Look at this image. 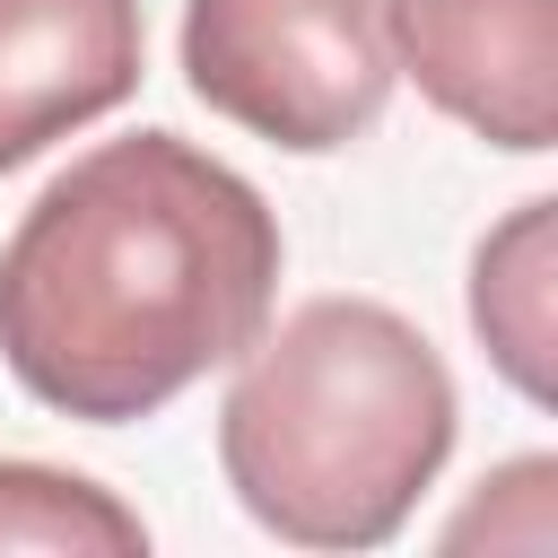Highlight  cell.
<instances>
[{
    "instance_id": "6",
    "label": "cell",
    "mask_w": 558,
    "mask_h": 558,
    "mask_svg": "<svg viewBox=\"0 0 558 558\" xmlns=\"http://www.w3.org/2000/svg\"><path fill=\"white\" fill-rule=\"evenodd\" d=\"M549 227H558V201H523L471 262V331L488 340L497 375L523 392V401H549L558 392V253H549Z\"/></svg>"
},
{
    "instance_id": "5",
    "label": "cell",
    "mask_w": 558,
    "mask_h": 558,
    "mask_svg": "<svg viewBox=\"0 0 558 558\" xmlns=\"http://www.w3.org/2000/svg\"><path fill=\"white\" fill-rule=\"evenodd\" d=\"M140 87V0H0V174Z\"/></svg>"
},
{
    "instance_id": "4",
    "label": "cell",
    "mask_w": 558,
    "mask_h": 558,
    "mask_svg": "<svg viewBox=\"0 0 558 558\" xmlns=\"http://www.w3.org/2000/svg\"><path fill=\"white\" fill-rule=\"evenodd\" d=\"M384 44L480 140L523 157L558 140V0H384Z\"/></svg>"
},
{
    "instance_id": "1",
    "label": "cell",
    "mask_w": 558,
    "mask_h": 558,
    "mask_svg": "<svg viewBox=\"0 0 558 558\" xmlns=\"http://www.w3.org/2000/svg\"><path fill=\"white\" fill-rule=\"evenodd\" d=\"M270 201L174 131L87 148L0 244V357L61 418H148L270 323Z\"/></svg>"
},
{
    "instance_id": "7",
    "label": "cell",
    "mask_w": 558,
    "mask_h": 558,
    "mask_svg": "<svg viewBox=\"0 0 558 558\" xmlns=\"http://www.w3.org/2000/svg\"><path fill=\"white\" fill-rule=\"evenodd\" d=\"M0 549H96V558H131L148 549V523L105 497L78 471H44V462H0Z\"/></svg>"
},
{
    "instance_id": "3",
    "label": "cell",
    "mask_w": 558,
    "mask_h": 558,
    "mask_svg": "<svg viewBox=\"0 0 558 558\" xmlns=\"http://www.w3.org/2000/svg\"><path fill=\"white\" fill-rule=\"evenodd\" d=\"M183 78L270 148H349L392 96L384 0H183Z\"/></svg>"
},
{
    "instance_id": "2",
    "label": "cell",
    "mask_w": 558,
    "mask_h": 558,
    "mask_svg": "<svg viewBox=\"0 0 558 558\" xmlns=\"http://www.w3.org/2000/svg\"><path fill=\"white\" fill-rule=\"evenodd\" d=\"M453 453V375L375 296H314L218 401V462L244 514L296 549H375Z\"/></svg>"
}]
</instances>
